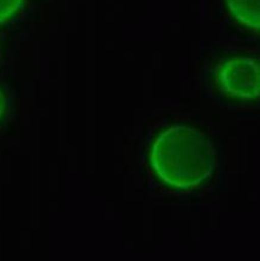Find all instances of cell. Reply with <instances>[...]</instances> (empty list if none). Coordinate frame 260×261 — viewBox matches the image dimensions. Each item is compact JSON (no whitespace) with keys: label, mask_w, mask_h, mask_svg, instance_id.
Returning <instances> with one entry per match:
<instances>
[{"label":"cell","mask_w":260,"mask_h":261,"mask_svg":"<svg viewBox=\"0 0 260 261\" xmlns=\"http://www.w3.org/2000/svg\"><path fill=\"white\" fill-rule=\"evenodd\" d=\"M233 17L247 28L258 30L260 25V0H226Z\"/></svg>","instance_id":"3957f363"},{"label":"cell","mask_w":260,"mask_h":261,"mask_svg":"<svg viewBox=\"0 0 260 261\" xmlns=\"http://www.w3.org/2000/svg\"><path fill=\"white\" fill-rule=\"evenodd\" d=\"M5 108H6V99L5 97H4L3 92L0 91V116H2L4 111H5Z\"/></svg>","instance_id":"5b68a950"},{"label":"cell","mask_w":260,"mask_h":261,"mask_svg":"<svg viewBox=\"0 0 260 261\" xmlns=\"http://www.w3.org/2000/svg\"><path fill=\"white\" fill-rule=\"evenodd\" d=\"M219 84L225 92L241 99L259 97V61L253 57H232L220 63L217 70Z\"/></svg>","instance_id":"7a4b0ae2"},{"label":"cell","mask_w":260,"mask_h":261,"mask_svg":"<svg viewBox=\"0 0 260 261\" xmlns=\"http://www.w3.org/2000/svg\"><path fill=\"white\" fill-rule=\"evenodd\" d=\"M24 0H0V23L9 19L19 10Z\"/></svg>","instance_id":"277c9868"},{"label":"cell","mask_w":260,"mask_h":261,"mask_svg":"<svg viewBox=\"0 0 260 261\" xmlns=\"http://www.w3.org/2000/svg\"><path fill=\"white\" fill-rule=\"evenodd\" d=\"M211 137L189 125H173L160 134L150 149V165L163 184L192 190L206 182L217 168Z\"/></svg>","instance_id":"6da1fadb"}]
</instances>
